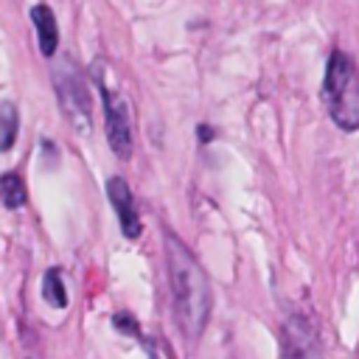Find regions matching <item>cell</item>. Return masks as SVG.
<instances>
[{
  "label": "cell",
  "mask_w": 359,
  "mask_h": 359,
  "mask_svg": "<svg viewBox=\"0 0 359 359\" xmlns=\"http://www.w3.org/2000/svg\"><path fill=\"white\" fill-rule=\"evenodd\" d=\"M107 196L118 213V222H121V230L126 238H137L140 236V216L135 210V196L126 185L123 177H109L107 180Z\"/></svg>",
  "instance_id": "obj_5"
},
{
  "label": "cell",
  "mask_w": 359,
  "mask_h": 359,
  "mask_svg": "<svg viewBox=\"0 0 359 359\" xmlns=\"http://www.w3.org/2000/svg\"><path fill=\"white\" fill-rule=\"evenodd\" d=\"M56 87H59V98H62V107H65L70 123L81 135H87L90 126H93V121H90V95H87L81 79H76V76H59Z\"/></svg>",
  "instance_id": "obj_4"
},
{
  "label": "cell",
  "mask_w": 359,
  "mask_h": 359,
  "mask_svg": "<svg viewBox=\"0 0 359 359\" xmlns=\"http://www.w3.org/2000/svg\"><path fill=\"white\" fill-rule=\"evenodd\" d=\"M280 359H314V331L306 320L294 317L283 325Z\"/></svg>",
  "instance_id": "obj_6"
},
{
  "label": "cell",
  "mask_w": 359,
  "mask_h": 359,
  "mask_svg": "<svg viewBox=\"0 0 359 359\" xmlns=\"http://www.w3.org/2000/svg\"><path fill=\"white\" fill-rule=\"evenodd\" d=\"M17 140V107L0 101V151H8Z\"/></svg>",
  "instance_id": "obj_10"
},
{
  "label": "cell",
  "mask_w": 359,
  "mask_h": 359,
  "mask_svg": "<svg viewBox=\"0 0 359 359\" xmlns=\"http://www.w3.org/2000/svg\"><path fill=\"white\" fill-rule=\"evenodd\" d=\"M165 264H168V283L174 294L177 323L188 339H196L210 314V283L199 261L188 252V247L177 236H165Z\"/></svg>",
  "instance_id": "obj_1"
},
{
  "label": "cell",
  "mask_w": 359,
  "mask_h": 359,
  "mask_svg": "<svg viewBox=\"0 0 359 359\" xmlns=\"http://www.w3.org/2000/svg\"><path fill=\"white\" fill-rule=\"evenodd\" d=\"M112 323H115V328H121V331H126V334H137V323H135L129 314H115Z\"/></svg>",
  "instance_id": "obj_11"
},
{
  "label": "cell",
  "mask_w": 359,
  "mask_h": 359,
  "mask_svg": "<svg viewBox=\"0 0 359 359\" xmlns=\"http://www.w3.org/2000/svg\"><path fill=\"white\" fill-rule=\"evenodd\" d=\"M210 135H213V132H210L208 126H199V140H210Z\"/></svg>",
  "instance_id": "obj_12"
},
{
  "label": "cell",
  "mask_w": 359,
  "mask_h": 359,
  "mask_svg": "<svg viewBox=\"0 0 359 359\" xmlns=\"http://www.w3.org/2000/svg\"><path fill=\"white\" fill-rule=\"evenodd\" d=\"M42 297L53 306V309H65L67 306V289L62 283V275L59 269H48L45 278H42Z\"/></svg>",
  "instance_id": "obj_8"
},
{
  "label": "cell",
  "mask_w": 359,
  "mask_h": 359,
  "mask_svg": "<svg viewBox=\"0 0 359 359\" xmlns=\"http://www.w3.org/2000/svg\"><path fill=\"white\" fill-rule=\"evenodd\" d=\"M31 20L36 25V36H39V50L45 56L56 53V42H59V28H56V17L50 14L48 6H34L31 8Z\"/></svg>",
  "instance_id": "obj_7"
},
{
  "label": "cell",
  "mask_w": 359,
  "mask_h": 359,
  "mask_svg": "<svg viewBox=\"0 0 359 359\" xmlns=\"http://www.w3.org/2000/svg\"><path fill=\"white\" fill-rule=\"evenodd\" d=\"M0 199L6 208H22L28 194H25V185L17 174H3L0 177Z\"/></svg>",
  "instance_id": "obj_9"
},
{
  "label": "cell",
  "mask_w": 359,
  "mask_h": 359,
  "mask_svg": "<svg viewBox=\"0 0 359 359\" xmlns=\"http://www.w3.org/2000/svg\"><path fill=\"white\" fill-rule=\"evenodd\" d=\"M323 101L328 107L331 121L345 129L356 132L359 129V70L353 59L342 50H334L325 67V81H323Z\"/></svg>",
  "instance_id": "obj_2"
},
{
  "label": "cell",
  "mask_w": 359,
  "mask_h": 359,
  "mask_svg": "<svg viewBox=\"0 0 359 359\" xmlns=\"http://www.w3.org/2000/svg\"><path fill=\"white\" fill-rule=\"evenodd\" d=\"M104 121H107V140L109 149L121 157H132V118H129V104L118 90L104 87Z\"/></svg>",
  "instance_id": "obj_3"
}]
</instances>
